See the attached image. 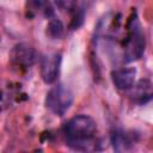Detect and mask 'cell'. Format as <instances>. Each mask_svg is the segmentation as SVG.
<instances>
[{"label":"cell","mask_w":153,"mask_h":153,"mask_svg":"<svg viewBox=\"0 0 153 153\" xmlns=\"http://www.w3.org/2000/svg\"><path fill=\"white\" fill-rule=\"evenodd\" d=\"M97 131L96 121L87 115H76L72 117L65 126V135L67 145L76 151L97 149L94 143V134Z\"/></svg>","instance_id":"cell-1"},{"label":"cell","mask_w":153,"mask_h":153,"mask_svg":"<svg viewBox=\"0 0 153 153\" xmlns=\"http://www.w3.org/2000/svg\"><path fill=\"white\" fill-rule=\"evenodd\" d=\"M128 27L129 30H128V38L124 47V60L127 62H130L142 56L145 51L146 41L136 16L130 19Z\"/></svg>","instance_id":"cell-2"},{"label":"cell","mask_w":153,"mask_h":153,"mask_svg":"<svg viewBox=\"0 0 153 153\" xmlns=\"http://www.w3.org/2000/svg\"><path fill=\"white\" fill-rule=\"evenodd\" d=\"M73 93L72 91L62 84L53 86L45 97L47 108L57 116H63L73 104Z\"/></svg>","instance_id":"cell-3"},{"label":"cell","mask_w":153,"mask_h":153,"mask_svg":"<svg viewBox=\"0 0 153 153\" xmlns=\"http://www.w3.org/2000/svg\"><path fill=\"white\" fill-rule=\"evenodd\" d=\"M61 54L53 53L44 55L41 60V76L45 84H54L59 76L61 67Z\"/></svg>","instance_id":"cell-4"},{"label":"cell","mask_w":153,"mask_h":153,"mask_svg":"<svg viewBox=\"0 0 153 153\" xmlns=\"http://www.w3.org/2000/svg\"><path fill=\"white\" fill-rule=\"evenodd\" d=\"M10 59L14 66L26 69V68H30L35 63L36 53L31 45L26 43H19L14 45L13 49L11 50Z\"/></svg>","instance_id":"cell-5"},{"label":"cell","mask_w":153,"mask_h":153,"mask_svg":"<svg viewBox=\"0 0 153 153\" xmlns=\"http://www.w3.org/2000/svg\"><path fill=\"white\" fill-rule=\"evenodd\" d=\"M136 69L134 67L120 68L111 73V79L114 85L118 90H130L135 84Z\"/></svg>","instance_id":"cell-6"},{"label":"cell","mask_w":153,"mask_h":153,"mask_svg":"<svg viewBox=\"0 0 153 153\" xmlns=\"http://www.w3.org/2000/svg\"><path fill=\"white\" fill-rule=\"evenodd\" d=\"M130 97L139 104H143L153 98V85L149 80L142 79L136 85H134Z\"/></svg>","instance_id":"cell-7"},{"label":"cell","mask_w":153,"mask_h":153,"mask_svg":"<svg viewBox=\"0 0 153 153\" xmlns=\"http://www.w3.org/2000/svg\"><path fill=\"white\" fill-rule=\"evenodd\" d=\"M110 140H111V145H112V148L116 151V152H124V151H128L131 146V141L128 136V134H126L123 130L121 129H115L112 133H111V136H110Z\"/></svg>","instance_id":"cell-8"},{"label":"cell","mask_w":153,"mask_h":153,"mask_svg":"<svg viewBox=\"0 0 153 153\" xmlns=\"http://www.w3.org/2000/svg\"><path fill=\"white\" fill-rule=\"evenodd\" d=\"M63 24L60 19H51L47 25V35L53 39H59L63 35Z\"/></svg>","instance_id":"cell-9"},{"label":"cell","mask_w":153,"mask_h":153,"mask_svg":"<svg viewBox=\"0 0 153 153\" xmlns=\"http://www.w3.org/2000/svg\"><path fill=\"white\" fill-rule=\"evenodd\" d=\"M29 1L36 10L43 12L44 14H51V7L49 5V0H29Z\"/></svg>","instance_id":"cell-10"},{"label":"cell","mask_w":153,"mask_h":153,"mask_svg":"<svg viewBox=\"0 0 153 153\" xmlns=\"http://www.w3.org/2000/svg\"><path fill=\"white\" fill-rule=\"evenodd\" d=\"M55 2H56V5L61 8V10H63V11H69V10H72L73 7H74V5H75V0H55Z\"/></svg>","instance_id":"cell-11"}]
</instances>
